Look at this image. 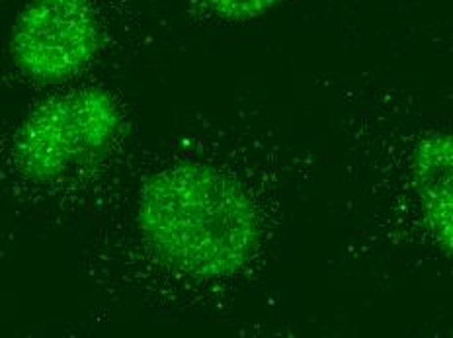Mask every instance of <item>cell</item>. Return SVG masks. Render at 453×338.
Listing matches in <instances>:
<instances>
[{"label":"cell","instance_id":"obj_4","mask_svg":"<svg viewBox=\"0 0 453 338\" xmlns=\"http://www.w3.org/2000/svg\"><path fill=\"white\" fill-rule=\"evenodd\" d=\"M412 174L432 234L453 257V134L422 137L412 153Z\"/></svg>","mask_w":453,"mask_h":338},{"label":"cell","instance_id":"obj_2","mask_svg":"<svg viewBox=\"0 0 453 338\" xmlns=\"http://www.w3.org/2000/svg\"><path fill=\"white\" fill-rule=\"evenodd\" d=\"M121 126L118 104L104 90H77L43 102L14 135L12 155L22 174L57 181L102 157Z\"/></svg>","mask_w":453,"mask_h":338},{"label":"cell","instance_id":"obj_5","mask_svg":"<svg viewBox=\"0 0 453 338\" xmlns=\"http://www.w3.org/2000/svg\"><path fill=\"white\" fill-rule=\"evenodd\" d=\"M197 3L223 22H249L288 0H197Z\"/></svg>","mask_w":453,"mask_h":338},{"label":"cell","instance_id":"obj_1","mask_svg":"<svg viewBox=\"0 0 453 338\" xmlns=\"http://www.w3.org/2000/svg\"><path fill=\"white\" fill-rule=\"evenodd\" d=\"M137 219L150 249L196 278L229 276L258 247V218L247 192L210 165L182 163L150 176Z\"/></svg>","mask_w":453,"mask_h":338},{"label":"cell","instance_id":"obj_3","mask_svg":"<svg viewBox=\"0 0 453 338\" xmlns=\"http://www.w3.org/2000/svg\"><path fill=\"white\" fill-rule=\"evenodd\" d=\"M104 43L98 0H30L11 30L16 67L37 82L71 79Z\"/></svg>","mask_w":453,"mask_h":338}]
</instances>
